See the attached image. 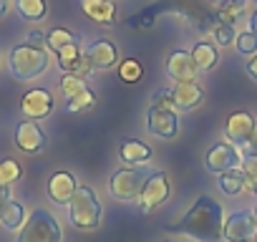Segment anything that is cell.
Returning <instances> with one entry per match:
<instances>
[{
    "mask_svg": "<svg viewBox=\"0 0 257 242\" xmlns=\"http://www.w3.org/2000/svg\"><path fill=\"white\" fill-rule=\"evenodd\" d=\"M167 229L179 232V234H187V237H192L197 242H219L222 239V232H224L222 204L204 194V197H199L189 207V212L177 224H169Z\"/></svg>",
    "mask_w": 257,
    "mask_h": 242,
    "instance_id": "cell-1",
    "label": "cell"
},
{
    "mask_svg": "<svg viewBox=\"0 0 257 242\" xmlns=\"http://www.w3.org/2000/svg\"><path fill=\"white\" fill-rule=\"evenodd\" d=\"M8 68L16 81H33L36 76H41L48 68V53H46V48H33L28 43L16 46L11 51Z\"/></svg>",
    "mask_w": 257,
    "mask_h": 242,
    "instance_id": "cell-2",
    "label": "cell"
},
{
    "mask_svg": "<svg viewBox=\"0 0 257 242\" xmlns=\"http://www.w3.org/2000/svg\"><path fill=\"white\" fill-rule=\"evenodd\" d=\"M68 219L78 229H96L101 222V202L91 187H78L68 202Z\"/></svg>",
    "mask_w": 257,
    "mask_h": 242,
    "instance_id": "cell-3",
    "label": "cell"
},
{
    "mask_svg": "<svg viewBox=\"0 0 257 242\" xmlns=\"http://www.w3.org/2000/svg\"><path fill=\"white\" fill-rule=\"evenodd\" d=\"M63 232L58 219L48 212V209H33L31 217L26 219V224L21 227V234L16 242H61Z\"/></svg>",
    "mask_w": 257,
    "mask_h": 242,
    "instance_id": "cell-4",
    "label": "cell"
},
{
    "mask_svg": "<svg viewBox=\"0 0 257 242\" xmlns=\"http://www.w3.org/2000/svg\"><path fill=\"white\" fill-rule=\"evenodd\" d=\"M149 174H152V172L144 169V167H126V169L113 172L111 179H108V192H111V197H116L118 202H137Z\"/></svg>",
    "mask_w": 257,
    "mask_h": 242,
    "instance_id": "cell-5",
    "label": "cell"
},
{
    "mask_svg": "<svg viewBox=\"0 0 257 242\" xmlns=\"http://www.w3.org/2000/svg\"><path fill=\"white\" fill-rule=\"evenodd\" d=\"M169 192H172V187H169L167 172H152V174L147 177L144 189H142V194H139L137 202H139L142 212H152V209L162 207V204L169 199Z\"/></svg>",
    "mask_w": 257,
    "mask_h": 242,
    "instance_id": "cell-6",
    "label": "cell"
},
{
    "mask_svg": "<svg viewBox=\"0 0 257 242\" xmlns=\"http://www.w3.org/2000/svg\"><path fill=\"white\" fill-rule=\"evenodd\" d=\"M254 234H257V217L252 212L239 209V212H232L224 219L222 237L227 242H249V239H254Z\"/></svg>",
    "mask_w": 257,
    "mask_h": 242,
    "instance_id": "cell-7",
    "label": "cell"
},
{
    "mask_svg": "<svg viewBox=\"0 0 257 242\" xmlns=\"http://www.w3.org/2000/svg\"><path fill=\"white\" fill-rule=\"evenodd\" d=\"M254 124H257V121L252 118L249 111H234V113L224 121V137H227V142H229L232 147H237V149L247 147L249 139H252Z\"/></svg>",
    "mask_w": 257,
    "mask_h": 242,
    "instance_id": "cell-8",
    "label": "cell"
},
{
    "mask_svg": "<svg viewBox=\"0 0 257 242\" xmlns=\"http://www.w3.org/2000/svg\"><path fill=\"white\" fill-rule=\"evenodd\" d=\"M207 169L212 174H224L229 169H237L242 157L237 152V147H232L229 142H222V144H214L209 152H207Z\"/></svg>",
    "mask_w": 257,
    "mask_h": 242,
    "instance_id": "cell-9",
    "label": "cell"
},
{
    "mask_svg": "<svg viewBox=\"0 0 257 242\" xmlns=\"http://www.w3.org/2000/svg\"><path fill=\"white\" fill-rule=\"evenodd\" d=\"M147 129H149L152 137H159V139H174L177 132H179L177 111H167V108H157V106H152V108H149V116H147Z\"/></svg>",
    "mask_w": 257,
    "mask_h": 242,
    "instance_id": "cell-10",
    "label": "cell"
},
{
    "mask_svg": "<svg viewBox=\"0 0 257 242\" xmlns=\"http://www.w3.org/2000/svg\"><path fill=\"white\" fill-rule=\"evenodd\" d=\"M21 111L31 121L46 118L53 111V96H51V91H46V88H31L21 98Z\"/></svg>",
    "mask_w": 257,
    "mask_h": 242,
    "instance_id": "cell-11",
    "label": "cell"
},
{
    "mask_svg": "<svg viewBox=\"0 0 257 242\" xmlns=\"http://www.w3.org/2000/svg\"><path fill=\"white\" fill-rule=\"evenodd\" d=\"M16 147L26 154H38L46 147V134L43 129L36 124V121H21L16 127Z\"/></svg>",
    "mask_w": 257,
    "mask_h": 242,
    "instance_id": "cell-12",
    "label": "cell"
},
{
    "mask_svg": "<svg viewBox=\"0 0 257 242\" xmlns=\"http://www.w3.org/2000/svg\"><path fill=\"white\" fill-rule=\"evenodd\" d=\"M83 56L88 58V63H91V68L96 71H106V68H113L116 63H118V51H116V46L111 43V41H106V38H98V41H93L91 46H86V51H83Z\"/></svg>",
    "mask_w": 257,
    "mask_h": 242,
    "instance_id": "cell-13",
    "label": "cell"
},
{
    "mask_svg": "<svg viewBox=\"0 0 257 242\" xmlns=\"http://www.w3.org/2000/svg\"><path fill=\"white\" fill-rule=\"evenodd\" d=\"M172 101L177 111H192L204 101V91L199 88L197 81H179L172 88Z\"/></svg>",
    "mask_w": 257,
    "mask_h": 242,
    "instance_id": "cell-14",
    "label": "cell"
},
{
    "mask_svg": "<svg viewBox=\"0 0 257 242\" xmlns=\"http://www.w3.org/2000/svg\"><path fill=\"white\" fill-rule=\"evenodd\" d=\"M167 76L172 81H194L197 78V66L192 61V53L187 51H174L167 58Z\"/></svg>",
    "mask_w": 257,
    "mask_h": 242,
    "instance_id": "cell-15",
    "label": "cell"
},
{
    "mask_svg": "<svg viewBox=\"0 0 257 242\" xmlns=\"http://www.w3.org/2000/svg\"><path fill=\"white\" fill-rule=\"evenodd\" d=\"M81 11L96 26H103V28L113 26V18H116L113 0H81Z\"/></svg>",
    "mask_w": 257,
    "mask_h": 242,
    "instance_id": "cell-16",
    "label": "cell"
},
{
    "mask_svg": "<svg viewBox=\"0 0 257 242\" xmlns=\"http://www.w3.org/2000/svg\"><path fill=\"white\" fill-rule=\"evenodd\" d=\"M76 179H73V174H68V172H56V174H51V179H48V197L56 202V204H68L71 202V197L76 194Z\"/></svg>",
    "mask_w": 257,
    "mask_h": 242,
    "instance_id": "cell-17",
    "label": "cell"
},
{
    "mask_svg": "<svg viewBox=\"0 0 257 242\" xmlns=\"http://www.w3.org/2000/svg\"><path fill=\"white\" fill-rule=\"evenodd\" d=\"M0 224H3L6 229L16 232L26 224V209L21 202L16 199H6V202H0Z\"/></svg>",
    "mask_w": 257,
    "mask_h": 242,
    "instance_id": "cell-18",
    "label": "cell"
},
{
    "mask_svg": "<svg viewBox=\"0 0 257 242\" xmlns=\"http://www.w3.org/2000/svg\"><path fill=\"white\" fill-rule=\"evenodd\" d=\"M118 154H121V159H123L128 167H137V164H144V162L152 159V147H147V144L139 142V139H126V142L121 144Z\"/></svg>",
    "mask_w": 257,
    "mask_h": 242,
    "instance_id": "cell-19",
    "label": "cell"
},
{
    "mask_svg": "<svg viewBox=\"0 0 257 242\" xmlns=\"http://www.w3.org/2000/svg\"><path fill=\"white\" fill-rule=\"evenodd\" d=\"M192 61H194L197 71H212L219 63V53H217V48L212 43L202 41V43H197L192 48Z\"/></svg>",
    "mask_w": 257,
    "mask_h": 242,
    "instance_id": "cell-20",
    "label": "cell"
},
{
    "mask_svg": "<svg viewBox=\"0 0 257 242\" xmlns=\"http://www.w3.org/2000/svg\"><path fill=\"white\" fill-rule=\"evenodd\" d=\"M16 8H18L21 18H26V21H41L48 11L46 0H16Z\"/></svg>",
    "mask_w": 257,
    "mask_h": 242,
    "instance_id": "cell-21",
    "label": "cell"
},
{
    "mask_svg": "<svg viewBox=\"0 0 257 242\" xmlns=\"http://www.w3.org/2000/svg\"><path fill=\"white\" fill-rule=\"evenodd\" d=\"M219 187H222V192L229 194V197H234V194H239L242 189H247V187H244V177H242L239 169H229V172L219 174Z\"/></svg>",
    "mask_w": 257,
    "mask_h": 242,
    "instance_id": "cell-22",
    "label": "cell"
},
{
    "mask_svg": "<svg viewBox=\"0 0 257 242\" xmlns=\"http://www.w3.org/2000/svg\"><path fill=\"white\" fill-rule=\"evenodd\" d=\"M239 172L244 177V187L254 194V189H257V154L247 152L242 157V162H239Z\"/></svg>",
    "mask_w": 257,
    "mask_h": 242,
    "instance_id": "cell-23",
    "label": "cell"
},
{
    "mask_svg": "<svg viewBox=\"0 0 257 242\" xmlns=\"http://www.w3.org/2000/svg\"><path fill=\"white\" fill-rule=\"evenodd\" d=\"M142 76H144V66L137 58H126V61L118 63V78L123 83H137Z\"/></svg>",
    "mask_w": 257,
    "mask_h": 242,
    "instance_id": "cell-24",
    "label": "cell"
},
{
    "mask_svg": "<svg viewBox=\"0 0 257 242\" xmlns=\"http://www.w3.org/2000/svg\"><path fill=\"white\" fill-rule=\"evenodd\" d=\"M78 41V36H73L71 31H66V28H53L48 36H46V46L51 48V51H61V48H66V46H71V43H76Z\"/></svg>",
    "mask_w": 257,
    "mask_h": 242,
    "instance_id": "cell-25",
    "label": "cell"
},
{
    "mask_svg": "<svg viewBox=\"0 0 257 242\" xmlns=\"http://www.w3.org/2000/svg\"><path fill=\"white\" fill-rule=\"evenodd\" d=\"M83 88H88V86H86V78H81V76H76V73H63V78H61V93H63L66 98H73V96L81 93Z\"/></svg>",
    "mask_w": 257,
    "mask_h": 242,
    "instance_id": "cell-26",
    "label": "cell"
},
{
    "mask_svg": "<svg viewBox=\"0 0 257 242\" xmlns=\"http://www.w3.org/2000/svg\"><path fill=\"white\" fill-rule=\"evenodd\" d=\"M21 174H23V169H21V164L16 162V159H3V162H0V182H3V184H16L18 179H21Z\"/></svg>",
    "mask_w": 257,
    "mask_h": 242,
    "instance_id": "cell-27",
    "label": "cell"
},
{
    "mask_svg": "<svg viewBox=\"0 0 257 242\" xmlns=\"http://www.w3.org/2000/svg\"><path fill=\"white\" fill-rule=\"evenodd\" d=\"M244 6H247V0H222L217 6V11H219V18L232 26V18H237L244 11Z\"/></svg>",
    "mask_w": 257,
    "mask_h": 242,
    "instance_id": "cell-28",
    "label": "cell"
},
{
    "mask_svg": "<svg viewBox=\"0 0 257 242\" xmlns=\"http://www.w3.org/2000/svg\"><path fill=\"white\" fill-rule=\"evenodd\" d=\"M96 103V93L91 88H83L81 93H76L73 98H68V111L71 113H78V111H86Z\"/></svg>",
    "mask_w": 257,
    "mask_h": 242,
    "instance_id": "cell-29",
    "label": "cell"
},
{
    "mask_svg": "<svg viewBox=\"0 0 257 242\" xmlns=\"http://www.w3.org/2000/svg\"><path fill=\"white\" fill-rule=\"evenodd\" d=\"M212 36H214V41H217V46H229V43H234V28L229 26V23H217L214 28H212Z\"/></svg>",
    "mask_w": 257,
    "mask_h": 242,
    "instance_id": "cell-30",
    "label": "cell"
},
{
    "mask_svg": "<svg viewBox=\"0 0 257 242\" xmlns=\"http://www.w3.org/2000/svg\"><path fill=\"white\" fill-rule=\"evenodd\" d=\"M234 43H237V51L239 53H257V36L254 33H249V31H244V33H239L237 38H234Z\"/></svg>",
    "mask_w": 257,
    "mask_h": 242,
    "instance_id": "cell-31",
    "label": "cell"
},
{
    "mask_svg": "<svg viewBox=\"0 0 257 242\" xmlns=\"http://www.w3.org/2000/svg\"><path fill=\"white\" fill-rule=\"evenodd\" d=\"M152 101H154V106H157V108L177 111V108H174V101H172V88H162V91H157Z\"/></svg>",
    "mask_w": 257,
    "mask_h": 242,
    "instance_id": "cell-32",
    "label": "cell"
},
{
    "mask_svg": "<svg viewBox=\"0 0 257 242\" xmlns=\"http://www.w3.org/2000/svg\"><path fill=\"white\" fill-rule=\"evenodd\" d=\"M26 43H28V46H33V48H46V36H43V33H38V31H31V33H28V38H26Z\"/></svg>",
    "mask_w": 257,
    "mask_h": 242,
    "instance_id": "cell-33",
    "label": "cell"
},
{
    "mask_svg": "<svg viewBox=\"0 0 257 242\" xmlns=\"http://www.w3.org/2000/svg\"><path fill=\"white\" fill-rule=\"evenodd\" d=\"M247 73H249V76L257 81V56H252V58L247 61Z\"/></svg>",
    "mask_w": 257,
    "mask_h": 242,
    "instance_id": "cell-34",
    "label": "cell"
},
{
    "mask_svg": "<svg viewBox=\"0 0 257 242\" xmlns=\"http://www.w3.org/2000/svg\"><path fill=\"white\" fill-rule=\"evenodd\" d=\"M247 149H249L252 154H257V124H254V132H252V139H249V144H247Z\"/></svg>",
    "mask_w": 257,
    "mask_h": 242,
    "instance_id": "cell-35",
    "label": "cell"
},
{
    "mask_svg": "<svg viewBox=\"0 0 257 242\" xmlns=\"http://www.w3.org/2000/svg\"><path fill=\"white\" fill-rule=\"evenodd\" d=\"M6 199H11V187L0 182V202H6Z\"/></svg>",
    "mask_w": 257,
    "mask_h": 242,
    "instance_id": "cell-36",
    "label": "cell"
},
{
    "mask_svg": "<svg viewBox=\"0 0 257 242\" xmlns=\"http://www.w3.org/2000/svg\"><path fill=\"white\" fill-rule=\"evenodd\" d=\"M249 33H254V36H257V11L249 16Z\"/></svg>",
    "mask_w": 257,
    "mask_h": 242,
    "instance_id": "cell-37",
    "label": "cell"
},
{
    "mask_svg": "<svg viewBox=\"0 0 257 242\" xmlns=\"http://www.w3.org/2000/svg\"><path fill=\"white\" fill-rule=\"evenodd\" d=\"M8 8H11V3H8V0H0V18H3V16L8 13Z\"/></svg>",
    "mask_w": 257,
    "mask_h": 242,
    "instance_id": "cell-38",
    "label": "cell"
},
{
    "mask_svg": "<svg viewBox=\"0 0 257 242\" xmlns=\"http://www.w3.org/2000/svg\"><path fill=\"white\" fill-rule=\"evenodd\" d=\"M209 3H214V6H219V3H222V0H209Z\"/></svg>",
    "mask_w": 257,
    "mask_h": 242,
    "instance_id": "cell-39",
    "label": "cell"
},
{
    "mask_svg": "<svg viewBox=\"0 0 257 242\" xmlns=\"http://www.w3.org/2000/svg\"><path fill=\"white\" fill-rule=\"evenodd\" d=\"M252 214H254V217H257V204H254V212H252Z\"/></svg>",
    "mask_w": 257,
    "mask_h": 242,
    "instance_id": "cell-40",
    "label": "cell"
},
{
    "mask_svg": "<svg viewBox=\"0 0 257 242\" xmlns=\"http://www.w3.org/2000/svg\"><path fill=\"white\" fill-rule=\"evenodd\" d=\"M254 242H257V234H254Z\"/></svg>",
    "mask_w": 257,
    "mask_h": 242,
    "instance_id": "cell-41",
    "label": "cell"
},
{
    "mask_svg": "<svg viewBox=\"0 0 257 242\" xmlns=\"http://www.w3.org/2000/svg\"><path fill=\"white\" fill-rule=\"evenodd\" d=\"M249 242H254V239H249Z\"/></svg>",
    "mask_w": 257,
    "mask_h": 242,
    "instance_id": "cell-42",
    "label": "cell"
},
{
    "mask_svg": "<svg viewBox=\"0 0 257 242\" xmlns=\"http://www.w3.org/2000/svg\"><path fill=\"white\" fill-rule=\"evenodd\" d=\"M254 3H257V0H254Z\"/></svg>",
    "mask_w": 257,
    "mask_h": 242,
    "instance_id": "cell-43",
    "label": "cell"
}]
</instances>
